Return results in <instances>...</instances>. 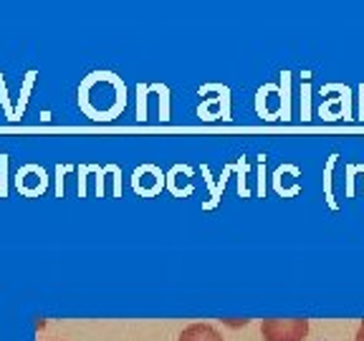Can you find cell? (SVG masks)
<instances>
[{"label": "cell", "mask_w": 364, "mask_h": 341, "mask_svg": "<svg viewBox=\"0 0 364 341\" xmlns=\"http://www.w3.org/2000/svg\"><path fill=\"white\" fill-rule=\"evenodd\" d=\"M309 334V318H266L261 336L266 341H304Z\"/></svg>", "instance_id": "cell-1"}, {"label": "cell", "mask_w": 364, "mask_h": 341, "mask_svg": "<svg viewBox=\"0 0 364 341\" xmlns=\"http://www.w3.org/2000/svg\"><path fill=\"white\" fill-rule=\"evenodd\" d=\"M177 341H225L213 324H190L182 329Z\"/></svg>", "instance_id": "cell-2"}, {"label": "cell", "mask_w": 364, "mask_h": 341, "mask_svg": "<svg viewBox=\"0 0 364 341\" xmlns=\"http://www.w3.org/2000/svg\"><path fill=\"white\" fill-rule=\"evenodd\" d=\"M354 341H364V321L359 324V329H357V336H354Z\"/></svg>", "instance_id": "cell-3"}, {"label": "cell", "mask_w": 364, "mask_h": 341, "mask_svg": "<svg viewBox=\"0 0 364 341\" xmlns=\"http://www.w3.org/2000/svg\"><path fill=\"white\" fill-rule=\"evenodd\" d=\"M46 341H58V339H46Z\"/></svg>", "instance_id": "cell-4"}]
</instances>
